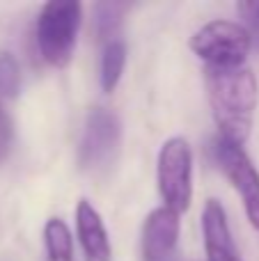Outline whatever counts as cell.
Segmentation results:
<instances>
[{"label": "cell", "instance_id": "7", "mask_svg": "<svg viewBox=\"0 0 259 261\" xmlns=\"http://www.w3.org/2000/svg\"><path fill=\"white\" fill-rule=\"evenodd\" d=\"M179 231V213L168 206L154 208L142 225V261H174Z\"/></svg>", "mask_w": 259, "mask_h": 261}, {"label": "cell", "instance_id": "14", "mask_svg": "<svg viewBox=\"0 0 259 261\" xmlns=\"http://www.w3.org/2000/svg\"><path fill=\"white\" fill-rule=\"evenodd\" d=\"M239 16L243 18L241 25L250 32L252 37V46H259V0H248V3H239L237 5Z\"/></svg>", "mask_w": 259, "mask_h": 261}, {"label": "cell", "instance_id": "2", "mask_svg": "<svg viewBox=\"0 0 259 261\" xmlns=\"http://www.w3.org/2000/svg\"><path fill=\"white\" fill-rule=\"evenodd\" d=\"M83 7L76 0H50L37 18V46L46 64L64 69L73 58Z\"/></svg>", "mask_w": 259, "mask_h": 261}, {"label": "cell", "instance_id": "13", "mask_svg": "<svg viewBox=\"0 0 259 261\" xmlns=\"http://www.w3.org/2000/svg\"><path fill=\"white\" fill-rule=\"evenodd\" d=\"M21 92V67L12 53H0V99H16Z\"/></svg>", "mask_w": 259, "mask_h": 261}, {"label": "cell", "instance_id": "5", "mask_svg": "<svg viewBox=\"0 0 259 261\" xmlns=\"http://www.w3.org/2000/svg\"><path fill=\"white\" fill-rule=\"evenodd\" d=\"M122 144V122L108 108H94L87 113L83 138L78 144V165L81 170L96 174L106 172L115 163Z\"/></svg>", "mask_w": 259, "mask_h": 261}, {"label": "cell", "instance_id": "8", "mask_svg": "<svg viewBox=\"0 0 259 261\" xmlns=\"http://www.w3.org/2000/svg\"><path fill=\"white\" fill-rule=\"evenodd\" d=\"M202 236H204L206 261H241L223 204L206 199L202 211Z\"/></svg>", "mask_w": 259, "mask_h": 261}, {"label": "cell", "instance_id": "12", "mask_svg": "<svg viewBox=\"0 0 259 261\" xmlns=\"http://www.w3.org/2000/svg\"><path fill=\"white\" fill-rule=\"evenodd\" d=\"M124 12H126V5L122 3H99L94 5V28L96 35L103 37V39L113 41L117 28L122 25Z\"/></svg>", "mask_w": 259, "mask_h": 261}, {"label": "cell", "instance_id": "1", "mask_svg": "<svg viewBox=\"0 0 259 261\" xmlns=\"http://www.w3.org/2000/svg\"><path fill=\"white\" fill-rule=\"evenodd\" d=\"M204 85L218 138L243 147L250 138L259 101L255 71L248 64L204 67Z\"/></svg>", "mask_w": 259, "mask_h": 261}, {"label": "cell", "instance_id": "4", "mask_svg": "<svg viewBox=\"0 0 259 261\" xmlns=\"http://www.w3.org/2000/svg\"><path fill=\"white\" fill-rule=\"evenodd\" d=\"M188 46L204 67H239L250 55L252 37L241 23L218 18L197 28Z\"/></svg>", "mask_w": 259, "mask_h": 261}, {"label": "cell", "instance_id": "3", "mask_svg": "<svg viewBox=\"0 0 259 261\" xmlns=\"http://www.w3.org/2000/svg\"><path fill=\"white\" fill-rule=\"evenodd\" d=\"M156 184L163 206L174 213H186L193 202V149L186 138L165 140L156 161Z\"/></svg>", "mask_w": 259, "mask_h": 261}, {"label": "cell", "instance_id": "15", "mask_svg": "<svg viewBox=\"0 0 259 261\" xmlns=\"http://www.w3.org/2000/svg\"><path fill=\"white\" fill-rule=\"evenodd\" d=\"M12 142H14V124L9 113L5 110V106L0 103V163H5V158L9 156Z\"/></svg>", "mask_w": 259, "mask_h": 261}, {"label": "cell", "instance_id": "6", "mask_svg": "<svg viewBox=\"0 0 259 261\" xmlns=\"http://www.w3.org/2000/svg\"><path fill=\"white\" fill-rule=\"evenodd\" d=\"M214 156L223 174L227 176L232 188L241 197L243 211H246L252 229L259 231V172L252 165L250 156L243 151V147L225 142L223 138L214 140Z\"/></svg>", "mask_w": 259, "mask_h": 261}, {"label": "cell", "instance_id": "10", "mask_svg": "<svg viewBox=\"0 0 259 261\" xmlns=\"http://www.w3.org/2000/svg\"><path fill=\"white\" fill-rule=\"evenodd\" d=\"M126 55H128L126 44H124L122 39L106 41L103 53H101V73H99L101 90H103L106 94L115 92V87L122 81L124 67H126Z\"/></svg>", "mask_w": 259, "mask_h": 261}, {"label": "cell", "instance_id": "9", "mask_svg": "<svg viewBox=\"0 0 259 261\" xmlns=\"http://www.w3.org/2000/svg\"><path fill=\"white\" fill-rule=\"evenodd\" d=\"M76 236L83 248V261L113 259V245H110L103 218L87 199H81L76 206Z\"/></svg>", "mask_w": 259, "mask_h": 261}, {"label": "cell", "instance_id": "11", "mask_svg": "<svg viewBox=\"0 0 259 261\" xmlns=\"http://www.w3.org/2000/svg\"><path fill=\"white\" fill-rule=\"evenodd\" d=\"M46 261H73V239L62 218H48L44 225Z\"/></svg>", "mask_w": 259, "mask_h": 261}]
</instances>
